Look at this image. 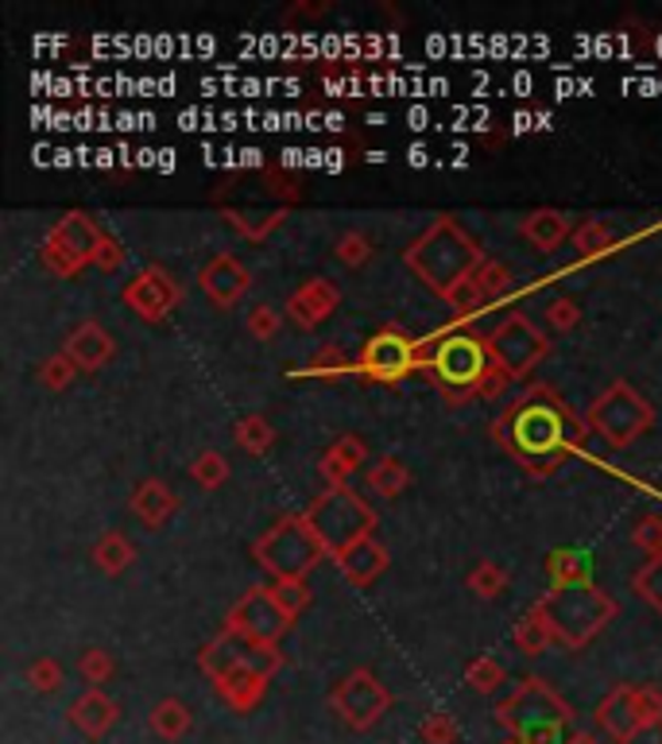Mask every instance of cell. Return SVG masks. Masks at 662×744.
Returning a JSON list of instances; mask_svg holds the SVG:
<instances>
[{"mask_svg": "<svg viewBox=\"0 0 662 744\" xmlns=\"http://www.w3.org/2000/svg\"><path fill=\"white\" fill-rule=\"evenodd\" d=\"M477 284H481L484 302H504L508 295H512V287H515V276H512V268H508V264L484 261L481 268H477Z\"/></svg>", "mask_w": 662, "mask_h": 744, "instance_id": "37", "label": "cell"}, {"mask_svg": "<svg viewBox=\"0 0 662 744\" xmlns=\"http://www.w3.org/2000/svg\"><path fill=\"white\" fill-rule=\"evenodd\" d=\"M128 504H132V512L140 516L151 531L163 528V523L179 512V497H174L171 485L159 481V477H143V481L132 489V500H128Z\"/></svg>", "mask_w": 662, "mask_h": 744, "instance_id": "24", "label": "cell"}, {"mask_svg": "<svg viewBox=\"0 0 662 744\" xmlns=\"http://www.w3.org/2000/svg\"><path fill=\"white\" fill-rule=\"evenodd\" d=\"M418 369V341L410 338L399 326H380L361 349V361H356V372L364 381L376 384H399L403 376Z\"/></svg>", "mask_w": 662, "mask_h": 744, "instance_id": "13", "label": "cell"}, {"mask_svg": "<svg viewBox=\"0 0 662 744\" xmlns=\"http://www.w3.org/2000/svg\"><path fill=\"white\" fill-rule=\"evenodd\" d=\"M484 346H489V357L512 381H527V372H535L538 361L551 353V338L520 310L508 315L492 333H484Z\"/></svg>", "mask_w": 662, "mask_h": 744, "instance_id": "10", "label": "cell"}, {"mask_svg": "<svg viewBox=\"0 0 662 744\" xmlns=\"http://www.w3.org/2000/svg\"><path fill=\"white\" fill-rule=\"evenodd\" d=\"M504 679H508V671H504V663H500V659H492V656L469 659L466 682L477 690V694H496V690L504 687Z\"/></svg>", "mask_w": 662, "mask_h": 744, "instance_id": "38", "label": "cell"}, {"mask_svg": "<svg viewBox=\"0 0 662 744\" xmlns=\"http://www.w3.org/2000/svg\"><path fill=\"white\" fill-rule=\"evenodd\" d=\"M496 721L508 733H523L527 725H543V721H574V705L543 679V674H527L504 702L496 705Z\"/></svg>", "mask_w": 662, "mask_h": 744, "instance_id": "11", "label": "cell"}, {"mask_svg": "<svg viewBox=\"0 0 662 744\" xmlns=\"http://www.w3.org/2000/svg\"><path fill=\"white\" fill-rule=\"evenodd\" d=\"M233 438H237V446L245 454L260 458V454H268L271 446H276V427H271L268 415H245V419L237 423V431H233Z\"/></svg>", "mask_w": 662, "mask_h": 744, "instance_id": "33", "label": "cell"}, {"mask_svg": "<svg viewBox=\"0 0 662 744\" xmlns=\"http://www.w3.org/2000/svg\"><path fill=\"white\" fill-rule=\"evenodd\" d=\"M182 295H186L182 291V279L174 276L171 268H163V264H151L140 276L128 279L125 291H120V302H125L128 310H136L143 322H163L182 302Z\"/></svg>", "mask_w": 662, "mask_h": 744, "instance_id": "15", "label": "cell"}, {"mask_svg": "<svg viewBox=\"0 0 662 744\" xmlns=\"http://www.w3.org/2000/svg\"><path fill=\"white\" fill-rule=\"evenodd\" d=\"M597 725L612 736L616 744H628L643 733L636 710V687H612L605 694V702L597 705Z\"/></svg>", "mask_w": 662, "mask_h": 744, "instance_id": "20", "label": "cell"}, {"mask_svg": "<svg viewBox=\"0 0 662 744\" xmlns=\"http://www.w3.org/2000/svg\"><path fill=\"white\" fill-rule=\"evenodd\" d=\"M253 559L260 563L264 574H271V582H279V578H310V571L322 559H330V551L318 539V531L310 528L307 516L287 512L253 543Z\"/></svg>", "mask_w": 662, "mask_h": 744, "instance_id": "5", "label": "cell"}, {"mask_svg": "<svg viewBox=\"0 0 662 744\" xmlns=\"http://www.w3.org/2000/svg\"><path fill=\"white\" fill-rule=\"evenodd\" d=\"M113 671H117V663H113V656L105 648H86L78 656V674L89 682L94 690H102V682L113 679Z\"/></svg>", "mask_w": 662, "mask_h": 744, "instance_id": "45", "label": "cell"}, {"mask_svg": "<svg viewBox=\"0 0 662 744\" xmlns=\"http://www.w3.org/2000/svg\"><path fill=\"white\" fill-rule=\"evenodd\" d=\"M197 667L210 674V682L229 679V674H268L271 679L284 667V651L225 628L217 640H210L197 651Z\"/></svg>", "mask_w": 662, "mask_h": 744, "instance_id": "9", "label": "cell"}, {"mask_svg": "<svg viewBox=\"0 0 662 744\" xmlns=\"http://www.w3.org/2000/svg\"><path fill=\"white\" fill-rule=\"evenodd\" d=\"M500 744H523V741H520V736H515V733H508V736H504V741H500Z\"/></svg>", "mask_w": 662, "mask_h": 744, "instance_id": "55", "label": "cell"}, {"mask_svg": "<svg viewBox=\"0 0 662 744\" xmlns=\"http://www.w3.org/2000/svg\"><path fill=\"white\" fill-rule=\"evenodd\" d=\"M66 718H71V725L78 729L82 736H89V741H102V736L109 733L113 725H117V702H113L105 690L89 687L82 698H74Z\"/></svg>", "mask_w": 662, "mask_h": 744, "instance_id": "23", "label": "cell"}, {"mask_svg": "<svg viewBox=\"0 0 662 744\" xmlns=\"http://www.w3.org/2000/svg\"><path fill=\"white\" fill-rule=\"evenodd\" d=\"M538 613L546 617L554 633V644H562L566 651H581L620 617V602L612 594L585 582V586H551L538 597Z\"/></svg>", "mask_w": 662, "mask_h": 744, "instance_id": "4", "label": "cell"}, {"mask_svg": "<svg viewBox=\"0 0 662 744\" xmlns=\"http://www.w3.org/2000/svg\"><path fill=\"white\" fill-rule=\"evenodd\" d=\"M523 744H566L558 721H543V725H527L523 733H515Z\"/></svg>", "mask_w": 662, "mask_h": 744, "instance_id": "51", "label": "cell"}, {"mask_svg": "<svg viewBox=\"0 0 662 744\" xmlns=\"http://www.w3.org/2000/svg\"><path fill=\"white\" fill-rule=\"evenodd\" d=\"M512 640H515V648H520L523 656H543V651L551 648L554 633H551V625H546L543 613H538V605H531V609L523 613L520 620H515Z\"/></svg>", "mask_w": 662, "mask_h": 744, "instance_id": "30", "label": "cell"}, {"mask_svg": "<svg viewBox=\"0 0 662 744\" xmlns=\"http://www.w3.org/2000/svg\"><path fill=\"white\" fill-rule=\"evenodd\" d=\"M592 435L605 438L612 450H623V446L639 443L647 431L654 427V407L643 392H636L628 381H612L597 400L589 404V415H585Z\"/></svg>", "mask_w": 662, "mask_h": 744, "instance_id": "7", "label": "cell"}, {"mask_svg": "<svg viewBox=\"0 0 662 744\" xmlns=\"http://www.w3.org/2000/svg\"><path fill=\"white\" fill-rule=\"evenodd\" d=\"M338 307H341L338 284L325 279V276H314V279H307V284L295 287L291 299H287V307H284V315L291 318L299 330H318V326L330 322V318L338 315Z\"/></svg>", "mask_w": 662, "mask_h": 744, "instance_id": "17", "label": "cell"}, {"mask_svg": "<svg viewBox=\"0 0 662 744\" xmlns=\"http://www.w3.org/2000/svg\"><path fill=\"white\" fill-rule=\"evenodd\" d=\"M489 346L484 333L477 330H450L446 338H423L418 341V369L426 381L441 392L450 407H461L469 400H481L484 376H489Z\"/></svg>", "mask_w": 662, "mask_h": 744, "instance_id": "3", "label": "cell"}, {"mask_svg": "<svg viewBox=\"0 0 662 744\" xmlns=\"http://www.w3.org/2000/svg\"><path fill=\"white\" fill-rule=\"evenodd\" d=\"M543 318H546V326H551V330L569 333V330H577V326H581V302L569 299V295H554V299L546 302Z\"/></svg>", "mask_w": 662, "mask_h": 744, "instance_id": "43", "label": "cell"}, {"mask_svg": "<svg viewBox=\"0 0 662 744\" xmlns=\"http://www.w3.org/2000/svg\"><path fill=\"white\" fill-rule=\"evenodd\" d=\"M307 372H314V376H322V381H333V376L353 372V361H349V353L341 346H322L314 357H310Z\"/></svg>", "mask_w": 662, "mask_h": 744, "instance_id": "44", "label": "cell"}, {"mask_svg": "<svg viewBox=\"0 0 662 744\" xmlns=\"http://www.w3.org/2000/svg\"><path fill=\"white\" fill-rule=\"evenodd\" d=\"M190 477H194L202 489H217V485L229 481V461H225L221 450H202L190 461Z\"/></svg>", "mask_w": 662, "mask_h": 744, "instance_id": "40", "label": "cell"}, {"mask_svg": "<svg viewBox=\"0 0 662 744\" xmlns=\"http://www.w3.org/2000/svg\"><path fill=\"white\" fill-rule=\"evenodd\" d=\"M418 733H423L426 744H453V741H458V725H453L450 713H441V710L426 713Z\"/></svg>", "mask_w": 662, "mask_h": 744, "instance_id": "48", "label": "cell"}, {"mask_svg": "<svg viewBox=\"0 0 662 744\" xmlns=\"http://www.w3.org/2000/svg\"><path fill=\"white\" fill-rule=\"evenodd\" d=\"M28 682H32V690H40V694H51V690L63 687V663L51 656H40L28 663Z\"/></svg>", "mask_w": 662, "mask_h": 744, "instance_id": "46", "label": "cell"}, {"mask_svg": "<svg viewBox=\"0 0 662 744\" xmlns=\"http://www.w3.org/2000/svg\"><path fill=\"white\" fill-rule=\"evenodd\" d=\"M566 744H605L597 733H589V729H574V733L566 736Z\"/></svg>", "mask_w": 662, "mask_h": 744, "instance_id": "54", "label": "cell"}, {"mask_svg": "<svg viewBox=\"0 0 662 744\" xmlns=\"http://www.w3.org/2000/svg\"><path fill=\"white\" fill-rule=\"evenodd\" d=\"M631 543L639 546V551H647V559L651 554H662V516H643V520L636 523V531H631Z\"/></svg>", "mask_w": 662, "mask_h": 744, "instance_id": "50", "label": "cell"}, {"mask_svg": "<svg viewBox=\"0 0 662 744\" xmlns=\"http://www.w3.org/2000/svg\"><path fill=\"white\" fill-rule=\"evenodd\" d=\"M63 353L71 357L74 364H78V372H97V369H105V364L113 361V353H117V341H113V333L105 330L97 318H86V322H78L71 330Z\"/></svg>", "mask_w": 662, "mask_h": 744, "instance_id": "18", "label": "cell"}, {"mask_svg": "<svg viewBox=\"0 0 662 744\" xmlns=\"http://www.w3.org/2000/svg\"><path fill=\"white\" fill-rule=\"evenodd\" d=\"M589 423L577 419L574 407L551 384L535 381L496 415L492 438L520 461V469L535 481L554 477L577 450H581Z\"/></svg>", "mask_w": 662, "mask_h": 744, "instance_id": "1", "label": "cell"}, {"mask_svg": "<svg viewBox=\"0 0 662 744\" xmlns=\"http://www.w3.org/2000/svg\"><path fill=\"white\" fill-rule=\"evenodd\" d=\"M569 241H574V248H577V256H581V261H597V256H605L608 248H612L616 233H612V225L600 222V217H585Z\"/></svg>", "mask_w": 662, "mask_h": 744, "instance_id": "32", "label": "cell"}, {"mask_svg": "<svg viewBox=\"0 0 662 744\" xmlns=\"http://www.w3.org/2000/svg\"><path fill=\"white\" fill-rule=\"evenodd\" d=\"M372 253H376V245H372V237L361 230H349L333 241V261L345 264V268H364V264L372 261Z\"/></svg>", "mask_w": 662, "mask_h": 744, "instance_id": "36", "label": "cell"}, {"mask_svg": "<svg viewBox=\"0 0 662 744\" xmlns=\"http://www.w3.org/2000/svg\"><path fill=\"white\" fill-rule=\"evenodd\" d=\"M197 287L205 291V299L213 302L217 310H229L253 291V272L237 261L233 253H217L202 264L197 272Z\"/></svg>", "mask_w": 662, "mask_h": 744, "instance_id": "16", "label": "cell"}, {"mask_svg": "<svg viewBox=\"0 0 662 744\" xmlns=\"http://www.w3.org/2000/svg\"><path fill=\"white\" fill-rule=\"evenodd\" d=\"M120 264H125V248H120V241L113 237V233H105V237H102V248H97V264H94V268H102V272H117Z\"/></svg>", "mask_w": 662, "mask_h": 744, "instance_id": "52", "label": "cell"}, {"mask_svg": "<svg viewBox=\"0 0 662 744\" xmlns=\"http://www.w3.org/2000/svg\"><path fill=\"white\" fill-rule=\"evenodd\" d=\"M333 563H338V574L349 582V586H372V582L387 571L392 554H387V546L380 543L376 535H369V539H361V543L349 546V551L341 554V559H333Z\"/></svg>", "mask_w": 662, "mask_h": 744, "instance_id": "21", "label": "cell"}, {"mask_svg": "<svg viewBox=\"0 0 662 744\" xmlns=\"http://www.w3.org/2000/svg\"><path fill=\"white\" fill-rule=\"evenodd\" d=\"M74 376H78V364H74L71 357L63 353V349H58V353H51L47 361L40 364V384H43V389H51V392L71 389Z\"/></svg>", "mask_w": 662, "mask_h": 744, "instance_id": "42", "label": "cell"}, {"mask_svg": "<svg viewBox=\"0 0 662 744\" xmlns=\"http://www.w3.org/2000/svg\"><path fill=\"white\" fill-rule=\"evenodd\" d=\"M508 384H515L512 376H508L504 369H500L496 361L489 364V376H484V389H481V400H500L508 392Z\"/></svg>", "mask_w": 662, "mask_h": 744, "instance_id": "53", "label": "cell"}, {"mask_svg": "<svg viewBox=\"0 0 662 744\" xmlns=\"http://www.w3.org/2000/svg\"><path fill=\"white\" fill-rule=\"evenodd\" d=\"M364 485H369V492H376V497L395 500V497H403V489L410 485V469L403 466L395 454H384V458H380L376 466L369 469Z\"/></svg>", "mask_w": 662, "mask_h": 744, "instance_id": "29", "label": "cell"}, {"mask_svg": "<svg viewBox=\"0 0 662 744\" xmlns=\"http://www.w3.org/2000/svg\"><path fill=\"white\" fill-rule=\"evenodd\" d=\"M89 559H94V566L102 574H109V578H117V574H125L128 566L136 563V543L125 535V531L109 528L102 539L94 543V551H89Z\"/></svg>", "mask_w": 662, "mask_h": 744, "instance_id": "28", "label": "cell"}, {"mask_svg": "<svg viewBox=\"0 0 662 744\" xmlns=\"http://www.w3.org/2000/svg\"><path fill=\"white\" fill-rule=\"evenodd\" d=\"M631 589L643 605H651L662 617V554H651L636 574H631Z\"/></svg>", "mask_w": 662, "mask_h": 744, "instance_id": "35", "label": "cell"}, {"mask_svg": "<svg viewBox=\"0 0 662 744\" xmlns=\"http://www.w3.org/2000/svg\"><path fill=\"white\" fill-rule=\"evenodd\" d=\"M105 230L86 214V210H71L63 214L55 225L47 230L40 245V261L51 276L58 279H74L82 268L97 264V248H102Z\"/></svg>", "mask_w": 662, "mask_h": 744, "instance_id": "8", "label": "cell"}, {"mask_svg": "<svg viewBox=\"0 0 662 744\" xmlns=\"http://www.w3.org/2000/svg\"><path fill=\"white\" fill-rule=\"evenodd\" d=\"M148 725H151V733L163 736V741H182V736L190 733V725H194V721H190V710L179 702V698H163V702L151 710Z\"/></svg>", "mask_w": 662, "mask_h": 744, "instance_id": "31", "label": "cell"}, {"mask_svg": "<svg viewBox=\"0 0 662 744\" xmlns=\"http://www.w3.org/2000/svg\"><path fill=\"white\" fill-rule=\"evenodd\" d=\"M330 705L349 729L364 733V729H372L392 710V690H387L369 667H356V671H349L341 682H333Z\"/></svg>", "mask_w": 662, "mask_h": 744, "instance_id": "12", "label": "cell"}, {"mask_svg": "<svg viewBox=\"0 0 662 744\" xmlns=\"http://www.w3.org/2000/svg\"><path fill=\"white\" fill-rule=\"evenodd\" d=\"M268 594L276 597L279 605H284L287 617H299V613L307 609L310 602H314L307 578H279V582H271V586H268Z\"/></svg>", "mask_w": 662, "mask_h": 744, "instance_id": "39", "label": "cell"}, {"mask_svg": "<svg viewBox=\"0 0 662 744\" xmlns=\"http://www.w3.org/2000/svg\"><path fill=\"white\" fill-rule=\"evenodd\" d=\"M636 710H639V725L654 729L662 725V690L659 687H636Z\"/></svg>", "mask_w": 662, "mask_h": 744, "instance_id": "49", "label": "cell"}, {"mask_svg": "<svg viewBox=\"0 0 662 744\" xmlns=\"http://www.w3.org/2000/svg\"><path fill=\"white\" fill-rule=\"evenodd\" d=\"M268 674H229V679H217L213 682V690H217V698L229 710L237 713H248L256 710V705L264 702V694H268Z\"/></svg>", "mask_w": 662, "mask_h": 744, "instance_id": "27", "label": "cell"}, {"mask_svg": "<svg viewBox=\"0 0 662 744\" xmlns=\"http://www.w3.org/2000/svg\"><path fill=\"white\" fill-rule=\"evenodd\" d=\"M369 461V446L361 435H341L330 443V450L318 461V474L325 477V485H349V477Z\"/></svg>", "mask_w": 662, "mask_h": 744, "instance_id": "25", "label": "cell"}, {"mask_svg": "<svg viewBox=\"0 0 662 744\" xmlns=\"http://www.w3.org/2000/svg\"><path fill=\"white\" fill-rule=\"evenodd\" d=\"M546 574L551 586H585L592 582V554L581 546H558L546 554Z\"/></svg>", "mask_w": 662, "mask_h": 744, "instance_id": "26", "label": "cell"}, {"mask_svg": "<svg viewBox=\"0 0 662 744\" xmlns=\"http://www.w3.org/2000/svg\"><path fill=\"white\" fill-rule=\"evenodd\" d=\"M310 520V528L318 531V539L325 543L330 559H341L353 543L372 535L376 528V512L372 504L349 485H325L322 497L310 500V508L302 512Z\"/></svg>", "mask_w": 662, "mask_h": 744, "instance_id": "6", "label": "cell"}, {"mask_svg": "<svg viewBox=\"0 0 662 744\" xmlns=\"http://www.w3.org/2000/svg\"><path fill=\"white\" fill-rule=\"evenodd\" d=\"M225 628L279 648V640L295 628V617H287L284 605L268 594V586H253L229 613H225Z\"/></svg>", "mask_w": 662, "mask_h": 744, "instance_id": "14", "label": "cell"}, {"mask_svg": "<svg viewBox=\"0 0 662 744\" xmlns=\"http://www.w3.org/2000/svg\"><path fill=\"white\" fill-rule=\"evenodd\" d=\"M279 326H284V315H279L276 307H268V302H260V307L248 310V333H253L256 341L279 338Z\"/></svg>", "mask_w": 662, "mask_h": 744, "instance_id": "47", "label": "cell"}, {"mask_svg": "<svg viewBox=\"0 0 662 744\" xmlns=\"http://www.w3.org/2000/svg\"><path fill=\"white\" fill-rule=\"evenodd\" d=\"M508 582H512V574L504 571L500 563H492V559H481V563L469 571V578H466V586L473 589L481 602H496L500 594L508 589Z\"/></svg>", "mask_w": 662, "mask_h": 744, "instance_id": "34", "label": "cell"}, {"mask_svg": "<svg viewBox=\"0 0 662 744\" xmlns=\"http://www.w3.org/2000/svg\"><path fill=\"white\" fill-rule=\"evenodd\" d=\"M213 206L225 214V222L248 241H268L271 230H279L287 217L284 206H260V202H237V199H221L213 194Z\"/></svg>", "mask_w": 662, "mask_h": 744, "instance_id": "19", "label": "cell"}, {"mask_svg": "<svg viewBox=\"0 0 662 744\" xmlns=\"http://www.w3.org/2000/svg\"><path fill=\"white\" fill-rule=\"evenodd\" d=\"M260 187L264 194H268L276 206H291V202H299V182L291 179V174L284 171V167H264L260 171Z\"/></svg>", "mask_w": 662, "mask_h": 744, "instance_id": "41", "label": "cell"}, {"mask_svg": "<svg viewBox=\"0 0 662 744\" xmlns=\"http://www.w3.org/2000/svg\"><path fill=\"white\" fill-rule=\"evenodd\" d=\"M403 264L423 279L426 291H434L438 299H450L484 264V248L458 217L441 214L403 248Z\"/></svg>", "mask_w": 662, "mask_h": 744, "instance_id": "2", "label": "cell"}, {"mask_svg": "<svg viewBox=\"0 0 662 744\" xmlns=\"http://www.w3.org/2000/svg\"><path fill=\"white\" fill-rule=\"evenodd\" d=\"M574 230L577 225L569 222L562 210H551V206H543V210H531L527 217L520 222V237L527 241L535 253H558L562 245H566L569 237H574Z\"/></svg>", "mask_w": 662, "mask_h": 744, "instance_id": "22", "label": "cell"}]
</instances>
